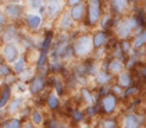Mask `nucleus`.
Listing matches in <instances>:
<instances>
[{
    "mask_svg": "<svg viewBox=\"0 0 146 128\" xmlns=\"http://www.w3.org/2000/svg\"><path fill=\"white\" fill-rule=\"evenodd\" d=\"M3 11L7 15L9 21H11L13 24H15V21H20L21 18H24L25 15V7L21 3H6L3 7Z\"/></svg>",
    "mask_w": 146,
    "mask_h": 128,
    "instance_id": "nucleus-1",
    "label": "nucleus"
},
{
    "mask_svg": "<svg viewBox=\"0 0 146 128\" xmlns=\"http://www.w3.org/2000/svg\"><path fill=\"white\" fill-rule=\"evenodd\" d=\"M138 27V20L134 18V17H129V18H125L123 21L117 24V28H115V34L120 39L125 40L128 36L132 34L135 28Z\"/></svg>",
    "mask_w": 146,
    "mask_h": 128,
    "instance_id": "nucleus-2",
    "label": "nucleus"
},
{
    "mask_svg": "<svg viewBox=\"0 0 146 128\" xmlns=\"http://www.w3.org/2000/svg\"><path fill=\"white\" fill-rule=\"evenodd\" d=\"M0 54L3 56L4 61L7 64L11 66L14 61H17L20 58L21 50H20V46L17 43H4V46L1 47V50H0Z\"/></svg>",
    "mask_w": 146,
    "mask_h": 128,
    "instance_id": "nucleus-3",
    "label": "nucleus"
},
{
    "mask_svg": "<svg viewBox=\"0 0 146 128\" xmlns=\"http://www.w3.org/2000/svg\"><path fill=\"white\" fill-rule=\"evenodd\" d=\"M93 49V39L89 35L79 36L74 45V52L77 56H88Z\"/></svg>",
    "mask_w": 146,
    "mask_h": 128,
    "instance_id": "nucleus-4",
    "label": "nucleus"
},
{
    "mask_svg": "<svg viewBox=\"0 0 146 128\" xmlns=\"http://www.w3.org/2000/svg\"><path fill=\"white\" fill-rule=\"evenodd\" d=\"M3 42L4 43H20V40H21V31L17 28V25L15 24L10 23L6 28H4V32H3Z\"/></svg>",
    "mask_w": 146,
    "mask_h": 128,
    "instance_id": "nucleus-5",
    "label": "nucleus"
},
{
    "mask_svg": "<svg viewBox=\"0 0 146 128\" xmlns=\"http://www.w3.org/2000/svg\"><path fill=\"white\" fill-rule=\"evenodd\" d=\"M43 24V17L42 14L38 13H25L24 15V25L29 31H38Z\"/></svg>",
    "mask_w": 146,
    "mask_h": 128,
    "instance_id": "nucleus-6",
    "label": "nucleus"
},
{
    "mask_svg": "<svg viewBox=\"0 0 146 128\" xmlns=\"http://www.w3.org/2000/svg\"><path fill=\"white\" fill-rule=\"evenodd\" d=\"M45 88H46L45 77H43L42 74H38V75H35L34 78H32V81L29 82V85H28V92L31 93L32 96H36V95L43 92Z\"/></svg>",
    "mask_w": 146,
    "mask_h": 128,
    "instance_id": "nucleus-7",
    "label": "nucleus"
},
{
    "mask_svg": "<svg viewBox=\"0 0 146 128\" xmlns=\"http://www.w3.org/2000/svg\"><path fill=\"white\" fill-rule=\"evenodd\" d=\"M23 107H24V97H21V96H14L11 100L9 102L7 107L4 109V111H6V114L9 117H13V116L20 114V111L23 110Z\"/></svg>",
    "mask_w": 146,
    "mask_h": 128,
    "instance_id": "nucleus-8",
    "label": "nucleus"
},
{
    "mask_svg": "<svg viewBox=\"0 0 146 128\" xmlns=\"http://www.w3.org/2000/svg\"><path fill=\"white\" fill-rule=\"evenodd\" d=\"M63 9V1L61 0H46L45 4V14L47 15V18H54L57 17L60 11Z\"/></svg>",
    "mask_w": 146,
    "mask_h": 128,
    "instance_id": "nucleus-9",
    "label": "nucleus"
},
{
    "mask_svg": "<svg viewBox=\"0 0 146 128\" xmlns=\"http://www.w3.org/2000/svg\"><path fill=\"white\" fill-rule=\"evenodd\" d=\"M88 14H89V23L95 25L100 18V0H89Z\"/></svg>",
    "mask_w": 146,
    "mask_h": 128,
    "instance_id": "nucleus-10",
    "label": "nucleus"
},
{
    "mask_svg": "<svg viewBox=\"0 0 146 128\" xmlns=\"http://www.w3.org/2000/svg\"><path fill=\"white\" fill-rule=\"evenodd\" d=\"M11 99H13V86L1 85L0 86V110H4Z\"/></svg>",
    "mask_w": 146,
    "mask_h": 128,
    "instance_id": "nucleus-11",
    "label": "nucleus"
},
{
    "mask_svg": "<svg viewBox=\"0 0 146 128\" xmlns=\"http://www.w3.org/2000/svg\"><path fill=\"white\" fill-rule=\"evenodd\" d=\"M117 106V96L115 95H106L102 99V109L106 114H111Z\"/></svg>",
    "mask_w": 146,
    "mask_h": 128,
    "instance_id": "nucleus-12",
    "label": "nucleus"
},
{
    "mask_svg": "<svg viewBox=\"0 0 146 128\" xmlns=\"http://www.w3.org/2000/svg\"><path fill=\"white\" fill-rule=\"evenodd\" d=\"M11 68H13V74L17 75V77H18L20 74H23L24 71L28 68V57L24 56V54H21L20 58L11 64Z\"/></svg>",
    "mask_w": 146,
    "mask_h": 128,
    "instance_id": "nucleus-13",
    "label": "nucleus"
},
{
    "mask_svg": "<svg viewBox=\"0 0 146 128\" xmlns=\"http://www.w3.org/2000/svg\"><path fill=\"white\" fill-rule=\"evenodd\" d=\"M72 24H74V20H72L70 11L63 13L61 17H60V20H58V28L63 29V31H67V29H70L72 27Z\"/></svg>",
    "mask_w": 146,
    "mask_h": 128,
    "instance_id": "nucleus-14",
    "label": "nucleus"
},
{
    "mask_svg": "<svg viewBox=\"0 0 146 128\" xmlns=\"http://www.w3.org/2000/svg\"><path fill=\"white\" fill-rule=\"evenodd\" d=\"M123 128H141V120L135 114H127L124 117Z\"/></svg>",
    "mask_w": 146,
    "mask_h": 128,
    "instance_id": "nucleus-15",
    "label": "nucleus"
},
{
    "mask_svg": "<svg viewBox=\"0 0 146 128\" xmlns=\"http://www.w3.org/2000/svg\"><path fill=\"white\" fill-rule=\"evenodd\" d=\"M23 120L20 117L17 116H13V117H6L4 118V124L7 128H23Z\"/></svg>",
    "mask_w": 146,
    "mask_h": 128,
    "instance_id": "nucleus-16",
    "label": "nucleus"
},
{
    "mask_svg": "<svg viewBox=\"0 0 146 128\" xmlns=\"http://www.w3.org/2000/svg\"><path fill=\"white\" fill-rule=\"evenodd\" d=\"M46 0H27V7L31 11H40L45 9Z\"/></svg>",
    "mask_w": 146,
    "mask_h": 128,
    "instance_id": "nucleus-17",
    "label": "nucleus"
},
{
    "mask_svg": "<svg viewBox=\"0 0 146 128\" xmlns=\"http://www.w3.org/2000/svg\"><path fill=\"white\" fill-rule=\"evenodd\" d=\"M92 39H93V47H96V49H100L104 43H106V40H107V35L104 34V32H96L95 35L92 36Z\"/></svg>",
    "mask_w": 146,
    "mask_h": 128,
    "instance_id": "nucleus-18",
    "label": "nucleus"
},
{
    "mask_svg": "<svg viewBox=\"0 0 146 128\" xmlns=\"http://www.w3.org/2000/svg\"><path fill=\"white\" fill-rule=\"evenodd\" d=\"M70 14H71V17H72L74 21L82 20V18H84V14H85V6H84V4H78V6L72 7Z\"/></svg>",
    "mask_w": 146,
    "mask_h": 128,
    "instance_id": "nucleus-19",
    "label": "nucleus"
},
{
    "mask_svg": "<svg viewBox=\"0 0 146 128\" xmlns=\"http://www.w3.org/2000/svg\"><path fill=\"white\" fill-rule=\"evenodd\" d=\"M46 106L50 109V110H57L58 106H60V100H58V96L56 93H49L47 97H46Z\"/></svg>",
    "mask_w": 146,
    "mask_h": 128,
    "instance_id": "nucleus-20",
    "label": "nucleus"
},
{
    "mask_svg": "<svg viewBox=\"0 0 146 128\" xmlns=\"http://www.w3.org/2000/svg\"><path fill=\"white\" fill-rule=\"evenodd\" d=\"M35 75H36V74H35L34 68H29V67H28V68L24 71L23 74H20V75H18V81L25 82V84H27V82H31Z\"/></svg>",
    "mask_w": 146,
    "mask_h": 128,
    "instance_id": "nucleus-21",
    "label": "nucleus"
},
{
    "mask_svg": "<svg viewBox=\"0 0 146 128\" xmlns=\"http://www.w3.org/2000/svg\"><path fill=\"white\" fill-rule=\"evenodd\" d=\"M111 6L113 9L117 13H124L128 7V0H111Z\"/></svg>",
    "mask_w": 146,
    "mask_h": 128,
    "instance_id": "nucleus-22",
    "label": "nucleus"
},
{
    "mask_svg": "<svg viewBox=\"0 0 146 128\" xmlns=\"http://www.w3.org/2000/svg\"><path fill=\"white\" fill-rule=\"evenodd\" d=\"M29 120L32 121V124H34L35 127H36V125H42V124H43V114H42V111L38 110V109L34 110V111L31 113Z\"/></svg>",
    "mask_w": 146,
    "mask_h": 128,
    "instance_id": "nucleus-23",
    "label": "nucleus"
},
{
    "mask_svg": "<svg viewBox=\"0 0 146 128\" xmlns=\"http://www.w3.org/2000/svg\"><path fill=\"white\" fill-rule=\"evenodd\" d=\"M117 81H118V85L121 86V88H127V86H129L131 85V75L128 74V72H121V74H118V78H117Z\"/></svg>",
    "mask_w": 146,
    "mask_h": 128,
    "instance_id": "nucleus-24",
    "label": "nucleus"
},
{
    "mask_svg": "<svg viewBox=\"0 0 146 128\" xmlns=\"http://www.w3.org/2000/svg\"><path fill=\"white\" fill-rule=\"evenodd\" d=\"M109 70L114 72V74H121L124 70V64L121 63V60H113L110 61V64H109Z\"/></svg>",
    "mask_w": 146,
    "mask_h": 128,
    "instance_id": "nucleus-25",
    "label": "nucleus"
},
{
    "mask_svg": "<svg viewBox=\"0 0 146 128\" xmlns=\"http://www.w3.org/2000/svg\"><path fill=\"white\" fill-rule=\"evenodd\" d=\"M143 45H146V29L136 35L134 43H132V46H134L135 49H139V47H142Z\"/></svg>",
    "mask_w": 146,
    "mask_h": 128,
    "instance_id": "nucleus-26",
    "label": "nucleus"
},
{
    "mask_svg": "<svg viewBox=\"0 0 146 128\" xmlns=\"http://www.w3.org/2000/svg\"><path fill=\"white\" fill-rule=\"evenodd\" d=\"M10 75H13V68L10 64H3L1 67H0V80L3 81V80H6L7 77H10Z\"/></svg>",
    "mask_w": 146,
    "mask_h": 128,
    "instance_id": "nucleus-27",
    "label": "nucleus"
},
{
    "mask_svg": "<svg viewBox=\"0 0 146 128\" xmlns=\"http://www.w3.org/2000/svg\"><path fill=\"white\" fill-rule=\"evenodd\" d=\"M110 75L109 74H106L104 71H99L98 74H96V82L98 84H100V85H106V84H109L110 82Z\"/></svg>",
    "mask_w": 146,
    "mask_h": 128,
    "instance_id": "nucleus-28",
    "label": "nucleus"
},
{
    "mask_svg": "<svg viewBox=\"0 0 146 128\" xmlns=\"http://www.w3.org/2000/svg\"><path fill=\"white\" fill-rule=\"evenodd\" d=\"M13 91H15L17 93H24L28 91V86L25 82H21V81H17L14 85H13Z\"/></svg>",
    "mask_w": 146,
    "mask_h": 128,
    "instance_id": "nucleus-29",
    "label": "nucleus"
},
{
    "mask_svg": "<svg viewBox=\"0 0 146 128\" xmlns=\"http://www.w3.org/2000/svg\"><path fill=\"white\" fill-rule=\"evenodd\" d=\"M100 123H102L100 124L102 128H117L115 120H111V118H109V120H102Z\"/></svg>",
    "mask_w": 146,
    "mask_h": 128,
    "instance_id": "nucleus-30",
    "label": "nucleus"
},
{
    "mask_svg": "<svg viewBox=\"0 0 146 128\" xmlns=\"http://www.w3.org/2000/svg\"><path fill=\"white\" fill-rule=\"evenodd\" d=\"M71 117H72V120H74L75 123H79V121H82V118H84V113H82L81 110H72V111H71Z\"/></svg>",
    "mask_w": 146,
    "mask_h": 128,
    "instance_id": "nucleus-31",
    "label": "nucleus"
},
{
    "mask_svg": "<svg viewBox=\"0 0 146 128\" xmlns=\"http://www.w3.org/2000/svg\"><path fill=\"white\" fill-rule=\"evenodd\" d=\"M82 97L85 99V102H86L88 105L92 106V100H93V97H92V95L89 93L88 89H82Z\"/></svg>",
    "mask_w": 146,
    "mask_h": 128,
    "instance_id": "nucleus-32",
    "label": "nucleus"
},
{
    "mask_svg": "<svg viewBox=\"0 0 146 128\" xmlns=\"http://www.w3.org/2000/svg\"><path fill=\"white\" fill-rule=\"evenodd\" d=\"M9 24H10V23H9V18H7V15L4 14V11H3V10H0V25L6 28Z\"/></svg>",
    "mask_w": 146,
    "mask_h": 128,
    "instance_id": "nucleus-33",
    "label": "nucleus"
},
{
    "mask_svg": "<svg viewBox=\"0 0 146 128\" xmlns=\"http://www.w3.org/2000/svg\"><path fill=\"white\" fill-rule=\"evenodd\" d=\"M67 4L71 7H75L78 4H82V0H67Z\"/></svg>",
    "mask_w": 146,
    "mask_h": 128,
    "instance_id": "nucleus-34",
    "label": "nucleus"
},
{
    "mask_svg": "<svg viewBox=\"0 0 146 128\" xmlns=\"http://www.w3.org/2000/svg\"><path fill=\"white\" fill-rule=\"evenodd\" d=\"M113 92L115 93V95H124L123 89H121V86H120V85H117V86L114 85V86H113Z\"/></svg>",
    "mask_w": 146,
    "mask_h": 128,
    "instance_id": "nucleus-35",
    "label": "nucleus"
},
{
    "mask_svg": "<svg viewBox=\"0 0 146 128\" xmlns=\"http://www.w3.org/2000/svg\"><path fill=\"white\" fill-rule=\"evenodd\" d=\"M23 128H35V125L32 124L31 120H25V121L23 123Z\"/></svg>",
    "mask_w": 146,
    "mask_h": 128,
    "instance_id": "nucleus-36",
    "label": "nucleus"
},
{
    "mask_svg": "<svg viewBox=\"0 0 146 128\" xmlns=\"http://www.w3.org/2000/svg\"><path fill=\"white\" fill-rule=\"evenodd\" d=\"M123 49L125 50V52H128V50H129V43L124 40V43H123Z\"/></svg>",
    "mask_w": 146,
    "mask_h": 128,
    "instance_id": "nucleus-37",
    "label": "nucleus"
},
{
    "mask_svg": "<svg viewBox=\"0 0 146 128\" xmlns=\"http://www.w3.org/2000/svg\"><path fill=\"white\" fill-rule=\"evenodd\" d=\"M3 64H6V61H4V58H3V56L0 54V67H1Z\"/></svg>",
    "mask_w": 146,
    "mask_h": 128,
    "instance_id": "nucleus-38",
    "label": "nucleus"
},
{
    "mask_svg": "<svg viewBox=\"0 0 146 128\" xmlns=\"http://www.w3.org/2000/svg\"><path fill=\"white\" fill-rule=\"evenodd\" d=\"M4 46V42H3V38L0 36V50H1V47Z\"/></svg>",
    "mask_w": 146,
    "mask_h": 128,
    "instance_id": "nucleus-39",
    "label": "nucleus"
},
{
    "mask_svg": "<svg viewBox=\"0 0 146 128\" xmlns=\"http://www.w3.org/2000/svg\"><path fill=\"white\" fill-rule=\"evenodd\" d=\"M3 32H4V27H1V25H0V36L3 35Z\"/></svg>",
    "mask_w": 146,
    "mask_h": 128,
    "instance_id": "nucleus-40",
    "label": "nucleus"
},
{
    "mask_svg": "<svg viewBox=\"0 0 146 128\" xmlns=\"http://www.w3.org/2000/svg\"><path fill=\"white\" fill-rule=\"evenodd\" d=\"M131 1H138V0H131Z\"/></svg>",
    "mask_w": 146,
    "mask_h": 128,
    "instance_id": "nucleus-41",
    "label": "nucleus"
}]
</instances>
